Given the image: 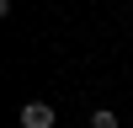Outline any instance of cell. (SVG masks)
Wrapping results in <instances>:
<instances>
[{"label":"cell","instance_id":"cell-1","mask_svg":"<svg viewBox=\"0 0 133 128\" xmlns=\"http://www.w3.org/2000/svg\"><path fill=\"white\" fill-rule=\"evenodd\" d=\"M53 123H59L53 101H27L21 107V128H53Z\"/></svg>","mask_w":133,"mask_h":128},{"label":"cell","instance_id":"cell-2","mask_svg":"<svg viewBox=\"0 0 133 128\" xmlns=\"http://www.w3.org/2000/svg\"><path fill=\"white\" fill-rule=\"evenodd\" d=\"M91 128H117V112H112V107H96V112H91Z\"/></svg>","mask_w":133,"mask_h":128}]
</instances>
